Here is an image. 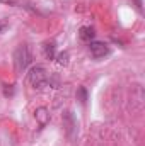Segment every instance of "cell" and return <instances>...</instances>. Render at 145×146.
I'll return each instance as SVG.
<instances>
[{"label":"cell","instance_id":"cell-10","mask_svg":"<svg viewBox=\"0 0 145 146\" xmlns=\"http://www.w3.org/2000/svg\"><path fill=\"white\" fill-rule=\"evenodd\" d=\"M3 95H14V85H5V88H3Z\"/></svg>","mask_w":145,"mask_h":146},{"label":"cell","instance_id":"cell-3","mask_svg":"<svg viewBox=\"0 0 145 146\" xmlns=\"http://www.w3.org/2000/svg\"><path fill=\"white\" fill-rule=\"evenodd\" d=\"M89 49H91V54L96 60H101V58L108 56L109 53H111V48L106 42H103V41H91L89 42Z\"/></svg>","mask_w":145,"mask_h":146},{"label":"cell","instance_id":"cell-12","mask_svg":"<svg viewBox=\"0 0 145 146\" xmlns=\"http://www.w3.org/2000/svg\"><path fill=\"white\" fill-rule=\"evenodd\" d=\"M5 26H7V22H5V21H2V19H0V31H2V29H5Z\"/></svg>","mask_w":145,"mask_h":146},{"label":"cell","instance_id":"cell-4","mask_svg":"<svg viewBox=\"0 0 145 146\" xmlns=\"http://www.w3.org/2000/svg\"><path fill=\"white\" fill-rule=\"evenodd\" d=\"M63 126H65V131H67V136L70 139L77 138V119L73 117L72 112H65L63 114Z\"/></svg>","mask_w":145,"mask_h":146},{"label":"cell","instance_id":"cell-9","mask_svg":"<svg viewBox=\"0 0 145 146\" xmlns=\"http://www.w3.org/2000/svg\"><path fill=\"white\" fill-rule=\"evenodd\" d=\"M58 63L60 65H67L68 63V53H60L58 54Z\"/></svg>","mask_w":145,"mask_h":146},{"label":"cell","instance_id":"cell-2","mask_svg":"<svg viewBox=\"0 0 145 146\" xmlns=\"http://www.w3.org/2000/svg\"><path fill=\"white\" fill-rule=\"evenodd\" d=\"M33 61V53H31V48L28 44H21L17 46V49L14 51V66L17 72H26L28 66L31 65Z\"/></svg>","mask_w":145,"mask_h":146},{"label":"cell","instance_id":"cell-1","mask_svg":"<svg viewBox=\"0 0 145 146\" xmlns=\"http://www.w3.org/2000/svg\"><path fill=\"white\" fill-rule=\"evenodd\" d=\"M28 82L34 87V88H43V87H46V85H50V87H58V80H56V76H51L50 73L46 72V68L44 66H33L29 73H28Z\"/></svg>","mask_w":145,"mask_h":146},{"label":"cell","instance_id":"cell-5","mask_svg":"<svg viewBox=\"0 0 145 146\" xmlns=\"http://www.w3.org/2000/svg\"><path fill=\"white\" fill-rule=\"evenodd\" d=\"M34 117H36V121L39 122V126L41 127H44L48 122H50V112L46 107H38L34 110Z\"/></svg>","mask_w":145,"mask_h":146},{"label":"cell","instance_id":"cell-8","mask_svg":"<svg viewBox=\"0 0 145 146\" xmlns=\"http://www.w3.org/2000/svg\"><path fill=\"white\" fill-rule=\"evenodd\" d=\"M77 99L80 100V104H82V106L87 102V90H85V87H80V88L77 90Z\"/></svg>","mask_w":145,"mask_h":146},{"label":"cell","instance_id":"cell-7","mask_svg":"<svg viewBox=\"0 0 145 146\" xmlns=\"http://www.w3.org/2000/svg\"><path fill=\"white\" fill-rule=\"evenodd\" d=\"M43 53H44V56H46L48 60H55V58H56V44H55L53 41L44 42V46H43Z\"/></svg>","mask_w":145,"mask_h":146},{"label":"cell","instance_id":"cell-11","mask_svg":"<svg viewBox=\"0 0 145 146\" xmlns=\"http://www.w3.org/2000/svg\"><path fill=\"white\" fill-rule=\"evenodd\" d=\"M132 2H133V5H135L137 12H138V14H144V9H142V0H132Z\"/></svg>","mask_w":145,"mask_h":146},{"label":"cell","instance_id":"cell-6","mask_svg":"<svg viewBox=\"0 0 145 146\" xmlns=\"http://www.w3.org/2000/svg\"><path fill=\"white\" fill-rule=\"evenodd\" d=\"M79 37H80L82 41H85V42H91V41H94V37H96V31H94L92 27H89V26H84V27H80V31H79Z\"/></svg>","mask_w":145,"mask_h":146}]
</instances>
